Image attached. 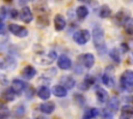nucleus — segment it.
<instances>
[{"label":"nucleus","instance_id":"f257e3e1","mask_svg":"<svg viewBox=\"0 0 133 119\" xmlns=\"http://www.w3.org/2000/svg\"><path fill=\"white\" fill-rule=\"evenodd\" d=\"M91 36H92V41L96 50L100 55H104L107 52V47L105 42L103 28L101 26H95L91 31Z\"/></svg>","mask_w":133,"mask_h":119},{"label":"nucleus","instance_id":"f03ea898","mask_svg":"<svg viewBox=\"0 0 133 119\" xmlns=\"http://www.w3.org/2000/svg\"><path fill=\"white\" fill-rule=\"evenodd\" d=\"M119 85L124 91L133 92V70L126 69L122 73L119 78Z\"/></svg>","mask_w":133,"mask_h":119},{"label":"nucleus","instance_id":"7ed1b4c3","mask_svg":"<svg viewBox=\"0 0 133 119\" xmlns=\"http://www.w3.org/2000/svg\"><path fill=\"white\" fill-rule=\"evenodd\" d=\"M73 39L76 43L82 46L85 44L89 39H90V33L88 30L86 29H82V30H78L73 34Z\"/></svg>","mask_w":133,"mask_h":119},{"label":"nucleus","instance_id":"20e7f679","mask_svg":"<svg viewBox=\"0 0 133 119\" xmlns=\"http://www.w3.org/2000/svg\"><path fill=\"white\" fill-rule=\"evenodd\" d=\"M57 58L56 52L55 51H50L49 53H47L46 55H37L34 58V61L38 64H43V65H48L51 64L55 59Z\"/></svg>","mask_w":133,"mask_h":119},{"label":"nucleus","instance_id":"39448f33","mask_svg":"<svg viewBox=\"0 0 133 119\" xmlns=\"http://www.w3.org/2000/svg\"><path fill=\"white\" fill-rule=\"evenodd\" d=\"M8 30L11 34H14L15 36L17 37H20V38H23V37H26L28 35V30L27 28H25L24 26H20L18 24H9L8 25Z\"/></svg>","mask_w":133,"mask_h":119},{"label":"nucleus","instance_id":"423d86ee","mask_svg":"<svg viewBox=\"0 0 133 119\" xmlns=\"http://www.w3.org/2000/svg\"><path fill=\"white\" fill-rule=\"evenodd\" d=\"M79 61L85 68H91L95 64V56L91 53H85L79 56Z\"/></svg>","mask_w":133,"mask_h":119},{"label":"nucleus","instance_id":"0eeeda50","mask_svg":"<svg viewBox=\"0 0 133 119\" xmlns=\"http://www.w3.org/2000/svg\"><path fill=\"white\" fill-rule=\"evenodd\" d=\"M20 19L22 22H24L25 24H28L32 21L33 19V14H32V11L30 9V7L28 6H24L21 8V11H20Z\"/></svg>","mask_w":133,"mask_h":119},{"label":"nucleus","instance_id":"6e6552de","mask_svg":"<svg viewBox=\"0 0 133 119\" xmlns=\"http://www.w3.org/2000/svg\"><path fill=\"white\" fill-rule=\"evenodd\" d=\"M26 87H27V85H26V83L24 81H22L20 79H15L11 82V87L10 88L12 89V91L17 95V94H21L26 89Z\"/></svg>","mask_w":133,"mask_h":119},{"label":"nucleus","instance_id":"1a4fd4ad","mask_svg":"<svg viewBox=\"0 0 133 119\" xmlns=\"http://www.w3.org/2000/svg\"><path fill=\"white\" fill-rule=\"evenodd\" d=\"M57 66L62 69V70H66V69H70L71 66H72V61L71 59L65 56V55H60L57 59Z\"/></svg>","mask_w":133,"mask_h":119},{"label":"nucleus","instance_id":"9d476101","mask_svg":"<svg viewBox=\"0 0 133 119\" xmlns=\"http://www.w3.org/2000/svg\"><path fill=\"white\" fill-rule=\"evenodd\" d=\"M118 108H119V101L117 99V97L113 96L112 98H110L108 101H107V108H106V111L108 113H110L111 115L115 112L118 111Z\"/></svg>","mask_w":133,"mask_h":119},{"label":"nucleus","instance_id":"9b49d317","mask_svg":"<svg viewBox=\"0 0 133 119\" xmlns=\"http://www.w3.org/2000/svg\"><path fill=\"white\" fill-rule=\"evenodd\" d=\"M36 72H37V71H36L35 67H33L32 65H26V66L22 69L21 75H22V77H23L24 79H26V80H31V79H33V78L35 77Z\"/></svg>","mask_w":133,"mask_h":119},{"label":"nucleus","instance_id":"f8f14e48","mask_svg":"<svg viewBox=\"0 0 133 119\" xmlns=\"http://www.w3.org/2000/svg\"><path fill=\"white\" fill-rule=\"evenodd\" d=\"M65 26H66V21L63 18V16L56 14L54 17V27H55V30L61 31V30H63L65 28Z\"/></svg>","mask_w":133,"mask_h":119},{"label":"nucleus","instance_id":"ddd939ff","mask_svg":"<svg viewBox=\"0 0 133 119\" xmlns=\"http://www.w3.org/2000/svg\"><path fill=\"white\" fill-rule=\"evenodd\" d=\"M96 96H97V99H98V101L100 103H105V102H107L109 100L108 92L105 89L101 88V87L97 88V90H96Z\"/></svg>","mask_w":133,"mask_h":119},{"label":"nucleus","instance_id":"4468645a","mask_svg":"<svg viewBox=\"0 0 133 119\" xmlns=\"http://www.w3.org/2000/svg\"><path fill=\"white\" fill-rule=\"evenodd\" d=\"M38 109L44 114H51L55 110V103L53 101H45L38 106Z\"/></svg>","mask_w":133,"mask_h":119},{"label":"nucleus","instance_id":"2eb2a0df","mask_svg":"<svg viewBox=\"0 0 133 119\" xmlns=\"http://www.w3.org/2000/svg\"><path fill=\"white\" fill-rule=\"evenodd\" d=\"M52 93L57 97H64V96H66L68 91L62 85H55L52 88Z\"/></svg>","mask_w":133,"mask_h":119},{"label":"nucleus","instance_id":"dca6fc26","mask_svg":"<svg viewBox=\"0 0 133 119\" xmlns=\"http://www.w3.org/2000/svg\"><path fill=\"white\" fill-rule=\"evenodd\" d=\"M60 83H62V86H63L65 89H71V88H73V87L75 86L76 81H75L72 77H70V76H64V77L61 78Z\"/></svg>","mask_w":133,"mask_h":119},{"label":"nucleus","instance_id":"f3484780","mask_svg":"<svg viewBox=\"0 0 133 119\" xmlns=\"http://www.w3.org/2000/svg\"><path fill=\"white\" fill-rule=\"evenodd\" d=\"M50 95H51V91H50V89L48 87L42 86V87L38 88V90H37V96L41 99H44V100L49 99L50 98Z\"/></svg>","mask_w":133,"mask_h":119},{"label":"nucleus","instance_id":"a211bd4d","mask_svg":"<svg viewBox=\"0 0 133 119\" xmlns=\"http://www.w3.org/2000/svg\"><path fill=\"white\" fill-rule=\"evenodd\" d=\"M76 16L78 17L79 20H84L88 16V9L84 5H80L76 8Z\"/></svg>","mask_w":133,"mask_h":119},{"label":"nucleus","instance_id":"6ab92c4d","mask_svg":"<svg viewBox=\"0 0 133 119\" xmlns=\"http://www.w3.org/2000/svg\"><path fill=\"white\" fill-rule=\"evenodd\" d=\"M98 115H99V110L97 108H90V109L85 111V113L83 114L82 119H94Z\"/></svg>","mask_w":133,"mask_h":119},{"label":"nucleus","instance_id":"aec40b11","mask_svg":"<svg viewBox=\"0 0 133 119\" xmlns=\"http://www.w3.org/2000/svg\"><path fill=\"white\" fill-rule=\"evenodd\" d=\"M102 82H103L104 85L107 86L108 88H111V87H113V85H114V80H113L111 73H109V72H108V73L105 72V73L102 76Z\"/></svg>","mask_w":133,"mask_h":119},{"label":"nucleus","instance_id":"412c9836","mask_svg":"<svg viewBox=\"0 0 133 119\" xmlns=\"http://www.w3.org/2000/svg\"><path fill=\"white\" fill-rule=\"evenodd\" d=\"M110 14H111V9H110V7L108 5L104 4V5H102L100 7V9H99V16L101 18L105 19V18L110 17Z\"/></svg>","mask_w":133,"mask_h":119},{"label":"nucleus","instance_id":"4be33fe9","mask_svg":"<svg viewBox=\"0 0 133 119\" xmlns=\"http://www.w3.org/2000/svg\"><path fill=\"white\" fill-rule=\"evenodd\" d=\"M126 13H128V12H126V11H124V10H121V11L115 16V22H116L117 24H119V25H124V23L129 19V17H128Z\"/></svg>","mask_w":133,"mask_h":119},{"label":"nucleus","instance_id":"5701e85b","mask_svg":"<svg viewBox=\"0 0 133 119\" xmlns=\"http://www.w3.org/2000/svg\"><path fill=\"white\" fill-rule=\"evenodd\" d=\"M94 84H95V78L91 77L90 75H87V76H85V78H84V80H83V83H82L81 88L87 89V88H89L90 86H92Z\"/></svg>","mask_w":133,"mask_h":119},{"label":"nucleus","instance_id":"b1692460","mask_svg":"<svg viewBox=\"0 0 133 119\" xmlns=\"http://www.w3.org/2000/svg\"><path fill=\"white\" fill-rule=\"evenodd\" d=\"M2 96H3V98H4L5 100H7V101H12V100L15 99L16 93L12 91L11 88H8V89H6V90L3 92Z\"/></svg>","mask_w":133,"mask_h":119},{"label":"nucleus","instance_id":"393cba45","mask_svg":"<svg viewBox=\"0 0 133 119\" xmlns=\"http://www.w3.org/2000/svg\"><path fill=\"white\" fill-rule=\"evenodd\" d=\"M124 29L128 34H133V18H129L124 23Z\"/></svg>","mask_w":133,"mask_h":119},{"label":"nucleus","instance_id":"a878e982","mask_svg":"<svg viewBox=\"0 0 133 119\" xmlns=\"http://www.w3.org/2000/svg\"><path fill=\"white\" fill-rule=\"evenodd\" d=\"M109 55H110V57L112 58V60L113 61H115V62H117V63H119L121 62V55H119V51L117 50V49H112L110 52H109Z\"/></svg>","mask_w":133,"mask_h":119},{"label":"nucleus","instance_id":"bb28decb","mask_svg":"<svg viewBox=\"0 0 133 119\" xmlns=\"http://www.w3.org/2000/svg\"><path fill=\"white\" fill-rule=\"evenodd\" d=\"M122 115H125L129 118H131V116H133V107L132 106H124L122 108Z\"/></svg>","mask_w":133,"mask_h":119},{"label":"nucleus","instance_id":"cd10ccee","mask_svg":"<svg viewBox=\"0 0 133 119\" xmlns=\"http://www.w3.org/2000/svg\"><path fill=\"white\" fill-rule=\"evenodd\" d=\"M7 10H6V7L5 6H0V21L2 22L3 20H5L6 16H7Z\"/></svg>","mask_w":133,"mask_h":119},{"label":"nucleus","instance_id":"c85d7f7f","mask_svg":"<svg viewBox=\"0 0 133 119\" xmlns=\"http://www.w3.org/2000/svg\"><path fill=\"white\" fill-rule=\"evenodd\" d=\"M9 14H10V18H12V19H16V18L18 17L19 12H18V10H16L15 8H12V9H10V11H9Z\"/></svg>","mask_w":133,"mask_h":119},{"label":"nucleus","instance_id":"c756f323","mask_svg":"<svg viewBox=\"0 0 133 119\" xmlns=\"http://www.w3.org/2000/svg\"><path fill=\"white\" fill-rule=\"evenodd\" d=\"M4 31H5V26H4L3 22L0 21V33H3Z\"/></svg>","mask_w":133,"mask_h":119},{"label":"nucleus","instance_id":"7c9ffc66","mask_svg":"<svg viewBox=\"0 0 133 119\" xmlns=\"http://www.w3.org/2000/svg\"><path fill=\"white\" fill-rule=\"evenodd\" d=\"M119 119H130V118H129V117H127V116H125V115H122V114H121Z\"/></svg>","mask_w":133,"mask_h":119},{"label":"nucleus","instance_id":"2f4dec72","mask_svg":"<svg viewBox=\"0 0 133 119\" xmlns=\"http://www.w3.org/2000/svg\"><path fill=\"white\" fill-rule=\"evenodd\" d=\"M0 67H2V63H1V61H0Z\"/></svg>","mask_w":133,"mask_h":119},{"label":"nucleus","instance_id":"473e14b6","mask_svg":"<svg viewBox=\"0 0 133 119\" xmlns=\"http://www.w3.org/2000/svg\"><path fill=\"white\" fill-rule=\"evenodd\" d=\"M132 61H133V54H132Z\"/></svg>","mask_w":133,"mask_h":119}]
</instances>
